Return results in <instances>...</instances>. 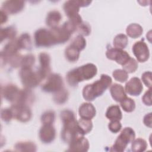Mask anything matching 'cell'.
Returning a JSON list of instances; mask_svg holds the SVG:
<instances>
[{"label": "cell", "instance_id": "obj_1", "mask_svg": "<svg viewBox=\"0 0 152 152\" xmlns=\"http://www.w3.org/2000/svg\"><path fill=\"white\" fill-rule=\"evenodd\" d=\"M60 116L63 122L61 138L64 141L69 144L74 140L84 135L78 126L73 112L64 110L61 112Z\"/></svg>", "mask_w": 152, "mask_h": 152}, {"label": "cell", "instance_id": "obj_2", "mask_svg": "<svg viewBox=\"0 0 152 152\" xmlns=\"http://www.w3.org/2000/svg\"><path fill=\"white\" fill-rule=\"evenodd\" d=\"M97 72L96 66L93 64L88 63L69 71L66 75V79L71 86H76L81 81L91 79Z\"/></svg>", "mask_w": 152, "mask_h": 152}, {"label": "cell", "instance_id": "obj_3", "mask_svg": "<svg viewBox=\"0 0 152 152\" xmlns=\"http://www.w3.org/2000/svg\"><path fill=\"white\" fill-rule=\"evenodd\" d=\"M112 78L106 74H102L100 78L92 84L86 86L83 90L84 99L88 102L101 96L111 85Z\"/></svg>", "mask_w": 152, "mask_h": 152}, {"label": "cell", "instance_id": "obj_4", "mask_svg": "<svg viewBox=\"0 0 152 152\" xmlns=\"http://www.w3.org/2000/svg\"><path fill=\"white\" fill-rule=\"evenodd\" d=\"M91 2V1L70 0L64 3L63 8L66 15L69 18V20L78 26L83 22L81 17L78 14L80 7L88 6Z\"/></svg>", "mask_w": 152, "mask_h": 152}, {"label": "cell", "instance_id": "obj_5", "mask_svg": "<svg viewBox=\"0 0 152 152\" xmlns=\"http://www.w3.org/2000/svg\"><path fill=\"white\" fill-rule=\"evenodd\" d=\"M135 137V132L131 128H125L115 140V142L111 147L110 151L116 152L124 151L128 144L133 141Z\"/></svg>", "mask_w": 152, "mask_h": 152}, {"label": "cell", "instance_id": "obj_6", "mask_svg": "<svg viewBox=\"0 0 152 152\" xmlns=\"http://www.w3.org/2000/svg\"><path fill=\"white\" fill-rule=\"evenodd\" d=\"M20 77L23 84L27 88L36 87L42 80L37 71H34L31 68H21Z\"/></svg>", "mask_w": 152, "mask_h": 152}, {"label": "cell", "instance_id": "obj_7", "mask_svg": "<svg viewBox=\"0 0 152 152\" xmlns=\"http://www.w3.org/2000/svg\"><path fill=\"white\" fill-rule=\"evenodd\" d=\"M34 42L38 47H50L56 45L54 34L51 30L40 28L34 33Z\"/></svg>", "mask_w": 152, "mask_h": 152}, {"label": "cell", "instance_id": "obj_8", "mask_svg": "<svg viewBox=\"0 0 152 152\" xmlns=\"http://www.w3.org/2000/svg\"><path fill=\"white\" fill-rule=\"evenodd\" d=\"M62 88L63 80L58 74L49 75L47 81L42 87V90L48 93H56Z\"/></svg>", "mask_w": 152, "mask_h": 152}, {"label": "cell", "instance_id": "obj_9", "mask_svg": "<svg viewBox=\"0 0 152 152\" xmlns=\"http://www.w3.org/2000/svg\"><path fill=\"white\" fill-rule=\"evenodd\" d=\"M14 118L22 122L29 121L32 116V113L27 105L12 104L11 107Z\"/></svg>", "mask_w": 152, "mask_h": 152}, {"label": "cell", "instance_id": "obj_10", "mask_svg": "<svg viewBox=\"0 0 152 152\" xmlns=\"http://www.w3.org/2000/svg\"><path fill=\"white\" fill-rule=\"evenodd\" d=\"M132 52L138 61L144 62L150 57V52L147 44L142 40L138 41L132 46Z\"/></svg>", "mask_w": 152, "mask_h": 152}, {"label": "cell", "instance_id": "obj_11", "mask_svg": "<svg viewBox=\"0 0 152 152\" xmlns=\"http://www.w3.org/2000/svg\"><path fill=\"white\" fill-rule=\"evenodd\" d=\"M106 56L108 59L115 61L122 66L131 58L126 51L115 48L109 49L106 52Z\"/></svg>", "mask_w": 152, "mask_h": 152}, {"label": "cell", "instance_id": "obj_12", "mask_svg": "<svg viewBox=\"0 0 152 152\" xmlns=\"http://www.w3.org/2000/svg\"><path fill=\"white\" fill-rule=\"evenodd\" d=\"M39 137L42 142L50 143L55 138L56 130L52 125H43L39 131Z\"/></svg>", "mask_w": 152, "mask_h": 152}, {"label": "cell", "instance_id": "obj_13", "mask_svg": "<svg viewBox=\"0 0 152 152\" xmlns=\"http://www.w3.org/2000/svg\"><path fill=\"white\" fill-rule=\"evenodd\" d=\"M40 62V68L37 71L42 80L49 76L50 71V56L46 53L42 52L40 53L39 57Z\"/></svg>", "mask_w": 152, "mask_h": 152}, {"label": "cell", "instance_id": "obj_14", "mask_svg": "<svg viewBox=\"0 0 152 152\" xmlns=\"http://www.w3.org/2000/svg\"><path fill=\"white\" fill-rule=\"evenodd\" d=\"M124 89L128 94L137 96L141 93L143 87L141 81L138 78L133 77L126 83Z\"/></svg>", "mask_w": 152, "mask_h": 152}, {"label": "cell", "instance_id": "obj_15", "mask_svg": "<svg viewBox=\"0 0 152 152\" xmlns=\"http://www.w3.org/2000/svg\"><path fill=\"white\" fill-rule=\"evenodd\" d=\"M20 92V90L14 84H8L2 88V96L12 104L16 102Z\"/></svg>", "mask_w": 152, "mask_h": 152}, {"label": "cell", "instance_id": "obj_16", "mask_svg": "<svg viewBox=\"0 0 152 152\" xmlns=\"http://www.w3.org/2000/svg\"><path fill=\"white\" fill-rule=\"evenodd\" d=\"M24 7V1H7L2 4V10L7 13L15 14L23 10Z\"/></svg>", "mask_w": 152, "mask_h": 152}, {"label": "cell", "instance_id": "obj_17", "mask_svg": "<svg viewBox=\"0 0 152 152\" xmlns=\"http://www.w3.org/2000/svg\"><path fill=\"white\" fill-rule=\"evenodd\" d=\"M68 151H87L88 150L90 144L88 140L84 136L79 137L70 142Z\"/></svg>", "mask_w": 152, "mask_h": 152}, {"label": "cell", "instance_id": "obj_18", "mask_svg": "<svg viewBox=\"0 0 152 152\" xmlns=\"http://www.w3.org/2000/svg\"><path fill=\"white\" fill-rule=\"evenodd\" d=\"M78 113L81 118L91 119L96 116V110L95 107L90 103H83L78 109Z\"/></svg>", "mask_w": 152, "mask_h": 152}, {"label": "cell", "instance_id": "obj_19", "mask_svg": "<svg viewBox=\"0 0 152 152\" xmlns=\"http://www.w3.org/2000/svg\"><path fill=\"white\" fill-rule=\"evenodd\" d=\"M110 92L113 100L118 102H121L126 97L124 88L119 84L115 83L112 85L110 88Z\"/></svg>", "mask_w": 152, "mask_h": 152}, {"label": "cell", "instance_id": "obj_20", "mask_svg": "<svg viewBox=\"0 0 152 152\" xmlns=\"http://www.w3.org/2000/svg\"><path fill=\"white\" fill-rule=\"evenodd\" d=\"M62 16L61 13L56 10L50 11L46 17V23L51 28H54L58 27Z\"/></svg>", "mask_w": 152, "mask_h": 152}, {"label": "cell", "instance_id": "obj_21", "mask_svg": "<svg viewBox=\"0 0 152 152\" xmlns=\"http://www.w3.org/2000/svg\"><path fill=\"white\" fill-rule=\"evenodd\" d=\"M106 117L110 121H121L122 114L119 106L118 105L109 106L106 112Z\"/></svg>", "mask_w": 152, "mask_h": 152}, {"label": "cell", "instance_id": "obj_22", "mask_svg": "<svg viewBox=\"0 0 152 152\" xmlns=\"http://www.w3.org/2000/svg\"><path fill=\"white\" fill-rule=\"evenodd\" d=\"M126 34L130 37L137 39L139 37L142 33L143 30L142 27L137 23H132L129 24L126 29Z\"/></svg>", "mask_w": 152, "mask_h": 152}, {"label": "cell", "instance_id": "obj_23", "mask_svg": "<svg viewBox=\"0 0 152 152\" xmlns=\"http://www.w3.org/2000/svg\"><path fill=\"white\" fill-rule=\"evenodd\" d=\"M17 30L14 26H9L5 28H2L0 30L1 42L7 39L12 40L15 38Z\"/></svg>", "mask_w": 152, "mask_h": 152}, {"label": "cell", "instance_id": "obj_24", "mask_svg": "<svg viewBox=\"0 0 152 152\" xmlns=\"http://www.w3.org/2000/svg\"><path fill=\"white\" fill-rule=\"evenodd\" d=\"M20 49L28 50L31 47V41L30 36L27 33L22 34L17 39H16Z\"/></svg>", "mask_w": 152, "mask_h": 152}, {"label": "cell", "instance_id": "obj_25", "mask_svg": "<svg viewBox=\"0 0 152 152\" xmlns=\"http://www.w3.org/2000/svg\"><path fill=\"white\" fill-rule=\"evenodd\" d=\"M17 151H36V144L30 141H23L18 142L15 144L14 146Z\"/></svg>", "mask_w": 152, "mask_h": 152}, {"label": "cell", "instance_id": "obj_26", "mask_svg": "<svg viewBox=\"0 0 152 152\" xmlns=\"http://www.w3.org/2000/svg\"><path fill=\"white\" fill-rule=\"evenodd\" d=\"M80 50L71 45L68 46L65 50V55L66 58L69 62L77 61L80 56Z\"/></svg>", "mask_w": 152, "mask_h": 152}, {"label": "cell", "instance_id": "obj_27", "mask_svg": "<svg viewBox=\"0 0 152 152\" xmlns=\"http://www.w3.org/2000/svg\"><path fill=\"white\" fill-rule=\"evenodd\" d=\"M128 42V40L125 34H119L113 39V46L115 48L123 49L127 46Z\"/></svg>", "mask_w": 152, "mask_h": 152}, {"label": "cell", "instance_id": "obj_28", "mask_svg": "<svg viewBox=\"0 0 152 152\" xmlns=\"http://www.w3.org/2000/svg\"><path fill=\"white\" fill-rule=\"evenodd\" d=\"M132 142L131 150L135 152L144 151L147 147V142L144 139L140 138L134 140Z\"/></svg>", "mask_w": 152, "mask_h": 152}, {"label": "cell", "instance_id": "obj_29", "mask_svg": "<svg viewBox=\"0 0 152 152\" xmlns=\"http://www.w3.org/2000/svg\"><path fill=\"white\" fill-rule=\"evenodd\" d=\"M78 124L84 135L89 133L93 128V123L91 119L80 118L78 121Z\"/></svg>", "mask_w": 152, "mask_h": 152}, {"label": "cell", "instance_id": "obj_30", "mask_svg": "<svg viewBox=\"0 0 152 152\" xmlns=\"http://www.w3.org/2000/svg\"><path fill=\"white\" fill-rule=\"evenodd\" d=\"M120 103L122 108L126 112H132L135 108V103L134 100L129 97H126Z\"/></svg>", "mask_w": 152, "mask_h": 152}, {"label": "cell", "instance_id": "obj_31", "mask_svg": "<svg viewBox=\"0 0 152 152\" xmlns=\"http://www.w3.org/2000/svg\"><path fill=\"white\" fill-rule=\"evenodd\" d=\"M68 97V93L67 90L64 88L59 90V91L55 93L53 100L56 103L58 104H63L67 100Z\"/></svg>", "mask_w": 152, "mask_h": 152}, {"label": "cell", "instance_id": "obj_32", "mask_svg": "<svg viewBox=\"0 0 152 152\" xmlns=\"http://www.w3.org/2000/svg\"><path fill=\"white\" fill-rule=\"evenodd\" d=\"M55 119V113L52 110L44 112L41 116V122L43 125H52Z\"/></svg>", "mask_w": 152, "mask_h": 152}, {"label": "cell", "instance_id": "obj_33", "mask_svg": "<svg viewBox=\"0 0 152 152\" xmlns=\"http://www.w3.org/2000/svg\"><path fill=\"white\" fill-rule=\"evenodd\" d=\"M70 45L81 51L86 48V40L83 36L78 35L74 39Z\"/></svg>", "mask_w": 152, "mask_h": 152}, {"label": "cell", "instance_id": "obj_34", "mask_svg": "<svg viewBox=\"0 0 152 152\" xmlns=\"http://www.w3.org/2000/svg\"><path fill=\"white\" fill-rule=\"evenodd\" d=\"M123 69L127 73L134 72L138 68V63L137 61L132 58L130 59L122 66Z\"/></svg>", "mask_w": 152, "mask_h": 152}, {"label": "cell", "instance_id": "obj_35", "mask_svg": "<svg viewBox=\"0 0 152 152\" xmlns=\"http://www.w3.org/2000/svg\"><path fill=\"white\" fill-rule=\"evenodd\" d=\"M112 75L113 78L115 79V80L121 83L125 82L126 81H127L128 78V73L124 69H118L113 71Z\"/></svg>", "mask_w": 152, "mask_h": 152}, {"label": "cell", "instance_id": "obj_36", "mask_svg": "<svg viewBox=\"0 0 152 152\" xmlns=\"http://www.w3.org/2000/svg\"><path fill=\"white\" fill-rule=\"evenodd\" d=\"M35 62V58L33 55L29 54L26 56H22L21 62H20V66L21 68L24 67H28L31 68Z\"/></svg>", "mask_w": 152, "mask_h": 152}, {"label": "cell", "instance_id": "obj_37", "mask_svg": "<svg viewBox=\"0 0 152 152\" xmlns=\"http://www.w3.org/2000/svg\"><path fill=\"white\" fill-rule=\"evenodd\" d=\"M77 30L80 35L83 36H88L91 33V27L87 23L82 22L77 26Z\"/></svg>", "mask_w": 152, "mask_h": 152}, {"label": "cell", "instance_id": "obj_38", "mask_svg": "<svg viewBox=\"0 0 152 152\" xmlns=\"http://www.w3.org/2000/svg\"><path fill=\"white\" fill-rule=\"evenodd\" d=\"M1 117L3 121L8 122H10L13 118V113L11 108L3 109L1 112Z\"/></svg>", "mask_w": 152, "mask_h": 152}, {"label": "cell", "instance_id": "obj_39", "mask_svg": "<svg viewBox=\"0 0 152 152\" xmlns=\"http://www.w3.org/2000/svg\"><path fill=\"white\" fill-rule=\"evenodd\" d=\"M108 127L111 132L113 133H117L121 130L122 125L119 121H111V122L108 125Z\"/></svg>", "mask_w": 152, "mask_h": 152}, {"label": "cell", "instance_id": "obj_40", "mask_svg": "<svg viewBox=\"0 0 152 152\" xmlns=\"http://www.w3.org/2000/svg\"><path fill=\"white\" fill-rule=\"evenodd\" d=\"M142 81H143L144 84L145 85L146 87L151 88V71H147L142 74Z\"/></svg>", "mask_w": 152, "mask_h": 152}, {"label": "cell", "instance_id": "obj_41", "mask_svg": "<svg viewBox=\"0 0 152 152\" xmlns=\"http://www.w3.org/2000/svg\"><path fill=\"white\" fill-rule=\"evenodd\" d=\"M143 103L147 106H151V88L147 91L142 97Z\"/></svg>", "mask_w": 152, "mask_h": 152}, {"label": "cell", "instance_id": "obj_42", "mask_svg": "<svg viewBox=\"0 0 152 152\" xmlns=\"http://www.w3.org/2000/svg\"><path fill=\"white\" fill-rule=\"evenodd\" d=\"M151 113H149L145 115L143 119V122L145 126L149 128H151Z\"/></svg>", "mask_w": 152, "mask_h": 152}, {"label": "cell", "instance_id": "obj_43", "mask_svg": "<svg viewBox=\"0 0 152 152\" xmlns=\"http://www.w3.org/2000/svg\"><path fill=\"white\" fill-rule=\"evenodd\" d=\"M0 19H1V24H2L4 23H5L8 20V15L7 13L4 11L3 10H1L0 13Z\"/></svg>", "mask_w": 152, "mask_h": 152}]
</instances>
